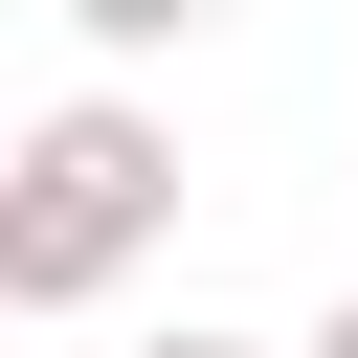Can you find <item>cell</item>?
<instances>
[{"label":"cell","instance_id":"2","mask_svg":"<svg viewBox=\"0 0 358 358\" xmlns=\"http://www.w3.org/2000/svg\"><path fill=\"white\" fill-rule=\"evenodd\" d=\"M224 0H67V45H112V67H157V45H201Z\"/></svg>","mask_w":358,"mask_h":358},{"label":"cell","instance_id":"3","mask_svg":"<svg viewBox=\"0 0 358 358\" xmlns=\"http://www.w3.org/2000/svg\"><path fill=\"white\" fill-rule=\"evenodd\" d=\"M134 358H268V336H201V313H179V336H134Z\"/></svg>","mask_w":358,"mask_h":358},{"label":"cell","instance_id":"4","mask_svg":"<svg viewBox=\"0 0 358 358\" xmlns=\"http://www.w3.org/2000/svg\"><path fill=\"white\" fill-rule=\"evenodd\" d=\"M291 358H358V291H336V313H313V336H291Z\"/></svg>","mask_w":358,"mask_h":358},{"label":"cell","instance_id":"1","mask_svg":"<svg viewBox=\"0 0 358 358\" xmlns=\"http://www.w3.org/2000/svg\"><path fill=\"white\" fill-rule=\"evenodd\" d=\"M157 224H179V134H157L134 90L22 112V157H0V291H22V313L134 291V268H157Z\"/></svg>","mask_w":358,"mask_h":358}]
</instances>
